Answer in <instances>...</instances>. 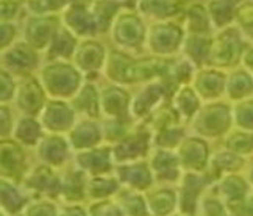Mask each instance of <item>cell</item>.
<instances>
[{"label":"cell","instance_id":"1","mask_svg":"<svg viewBox=\"0 0 253 216\" xmlns=\"http://www.w3.org/2000/svg\"><path fill=\"white\" fill-rule=\"evenodd\" d=\"M170 61L166 56L142 58L136 60L126 52L111 51L106 55V75L118 83H133L141 80H149L160 75H166Z\"/></svg>","mask_w":253,"mask_h":216},{"label":"cell","instance_id":"2","mask_svg":"<svg viewBox=\"0 0 253 216\" xmlns=\"http://www.w3.org/2000/svg\"><path fill=\"white\" fill-rule=\"evenodd\" d=\"M244 47L246 43L242 41L239 28H222L220 33L212 38L207 66L216 67V69H222V67L225 69V67L235 66L236 63L241 61Z\"/></svg>","mask_w":253,"mask_h":216},{"label":"cell","instance_id":"3","mask_svg":"<svg viewBox=\"0 0 253 216\" xmlns=\"http://www.w3.org/2000/svg\"><path fill=\"white\" fill-rule=\"evenodd\" d=\"M111 35L114 43L121 46L124 51H133L145 43L147 28L144 27V22L138 13L122 8L111 24Z\"/></svg>","mask_w":253,"mask_h":216},{"label":"cell","instance_id":"4","mask_svg":"<svg viewBox=\"0 0 253 216\" xmlns=\"http://www.w3.org/2000/svg\"><path fill=\"white\" fill-rule=\"evenodd\" d=\"M184 28L170 21H158L147 30V43L150 52L157 56H168L178 51L184 41Z\"/></svg>","mask_w":253,"mask_h":216},{"label":"cell","instance_id":"5","mask_svg":"<svg viewBox=\"0 0 253 216\" xmlns=\"http://www.w3.org/2000/svg\"><path fill=\"white\" fill-rule=\"evenodd\" d=\"M42 77L47 88L45 91L52 96H72L80 85V74L77 67L64 61H53L45 66Z\"/></svg>","mask_w":253,"mask_h":216},{"label":"cell","instance_id":"6","mask_svg":"<svg viewBox=\"0 0 253 216\" xmlns=\"http://www.w3.org/2000/svg\"><path fill=\"white\" fill-rule=\"evenodd\" d=\"M61 25L58 16H33L25 27V43L36 51H44Z\"/></svg>","mask_w":253,"mask_h":216},{"label":"cell","instance_id":"7","mask_svg":"<svg viewBox=\"0 0 253 216\" xmlns=\"http://www.w3.org/2000/svg\"><path fill=\"white\" fill-rule=\"evenodd\" d=\"M63 22L77 38H92L99 33L92 6H87L84 3L72 2L66 8Z\"/></svg>","mask_w":253,"mask_h":216},{"label":"cell","instance_id":"8","mask_svg":"<svg viewBox=\"0 0 253 216\" xmlns=\"http://www.w3.org/2000/svg\"><path fill=\"white\" fill-rule=\"evenodd\" d=\"M106 55L108 54H106L105 47L99 41L86 38L77 46L72 60L77 69H80L86 74H91V72H97L102 66H105Z\"/></svg>","mask_w":253,"mask_h":216},{"label":"cell","instance_id":"9","mask_svg":"<svg viewBox=\"0 0 253 216\" xmlns=\"http://www.w3.org/2000/svg\"><path fill=\"white\" fill-rule=\"evenodd\" d=\"M230 125V110L227 105H210L199 113L196 119V129L208 136L223 133Z\"/></svg>","mask_w":253,"mask_h":216},{"label":"cell","instance_id":"10","mask_svg":"<svg viewBox=\"0 0 253 216\" xmlns=\"http://www.w3.org/2000/svg\"><path fill=\"white\" fill-rule=\"evenodd\" d=\"M227 88V75L216 67L200 69L196 74V91L205 99H216Z\"/></svg>","mask_w":253,"mask_h":216},{"label":"cell","instance_id":"11","mask_svg":"<svg viewBox=\"0 0 253 216\" xmlns=\"http://www.w3.org/2000/svg\"><path fill=\"white\" fill-rule=\"evenodd\" d=\"M77 46H79L77 36L63 24L60 27V30L53 36L52 43L47 47V58L52 61L72 60Z\"/></svg>","mask_w":253,"mask_h":216},{"label":"cell","instance_id":"12","mask_svg":"<svg viewBox=\"0 0 253 216\" xmlns=\"http://www.w3.org/2000/svg\"><path fill=\"white\" fill-rule=\"evenodd\" d=\"M3 66H9L14 71H30L38 63V51L27 43L16 44L3 51Z\"/></svg>","mask_w":253,"mask_h":216},{"label":"cell","instance_id":"13","mask_svg":"<svg viewBox=\"0 0 253 216\" xmlns=\"http://www.w3.org/2000/svg\"><path fill=\"white\" fill-rule=\"evenodd\" d=\"M241 0H207V9L212 27L225 28L235 22L236 13L241 6Z\"/></svg>","mask_w":253,"mask_h":216},{"label":"cell","instance_id":"14","mask_svg":"<svg viewBox=\"0 0 253 216\" xmlns=\"http://www.w3.org/2000/svg\"><path fill=\"white\" fill-rule=\"evenodd\" d=\"M211 43H212V38H210L208 35L186 33L181 47H183L184 54H186L188 60L196 66L202 67V66H205L208 61Z\"/></svg>","mask_w":253,"mask_h":216},{"label":"cell","instance_id":"15","mask_svg":"<svg viewBox=\"0 0 253 216\" xmlns=\"http://www.w3.org/2000/svg\"><path fill=\"white\" fill-rule=\"evenodd\" d=\"M45 129L60 132L67 130L74 121V108H69L64 102L52 101L45 107V113L42 116Z\"/></svg>","mask_w":253,"mask_h":216},{"label":"cell","instance_id":"16","mask_svg":"<svg viewBox=\"0 0 253 216\" xmlns=\"http://www.w3.org/2000/svg\"><path fill=\"white\" fill-rule=\"evenodd\" d=\"M17 105L27 114H35L44 105V91L36 80L28 78L17 90Z\"/></svg>","mask_w":253,"mask_h":216},{"label":"cell","instance_id":"17","mask_svg":"<svg viewBox=\"0 0 253 216\" xmlns=\"http://www.w3.org/2000/svg\"><path fill=\"white\" fill-rule=\"evenodd\" d=\"M211 19L205 5L194 3L183 9V28L186 33H200L208 35L211 28Z\"/></svg>","mask_w":253,"mask_h":216},{"label":"cell","instance_id":"18","mask_svg":"<svg viewBox=\"0 0 253 216\" xmlns=\"http://www.w3.org/2000/svg\"><path fill=\"white\" fill-rule=\"evenodd\" d=\"M138 11L158 21H169L181 11L178 0H138Z\"/></svg>","mask_w":253,"mask_h":216},{"label":"cell","instance_id":"19","mask_svg":"<svg viewBox=\"0 0 253 216\" xmlns=\"http://www.w3.org/2000/svg\"><path fill=\"white\" fill-rule=\"evenodd\" d=\"M180 157H181L183 166L186 164L189 169H202L203 166L207 164V159H208L207 144L200 140L191 138L189 141L183 143Z\"/></svg>","mask_w":253,"mask_h":216},{"label":"cell","instance_id":"20","mask_svg":"<svg viewBox=\"0 0 253 216\" xmlns=\"http://www.w3.org/2000/svg\"><path fill=\"white\" fill-rule=\"evenodd\" d=\"M173 110L177 111L178 116L186 117V119H191V117L196 114L197 108H199V97H197V91L192 90L189 86H181L180 90L175 93L173 96Z\"/></svg>","mask_w":253,"mask_h":216},{"label":"cell","instance_id":"21","mask_svg":"<svg viewBox=\"0 0 253 216\" xmlns=\"http://www.w3.org/2000/svg\"><path fill=\"white\" fill-rule=\"evenodd\" d=\"M253 91V75L249 71H236L227 78V93L231 99H242Z\"/></svg>","mask_w":253,"mask_h":216},{"label":"cell","instance_id":"22","mask_svg":"<svg viewBox=\"0 0 253 216\" xmlns=\"http://www.w3.org/2000/svg\"><path fill=\"white\" fill-rule=\"evenodd\" d=\"M102 107L108 116H124L128 107V96L121 88H108L102 96Z\"/></svg>","mask_w":253,"mask_h":216},{"label":"cell","instance_id":"23","mask_svg":"<svg viewBox=\"0 0 253 216\" xmlns=\"http://www.w3.org/2000/svg\"><path fill=\"white\" fill-rule=\"evenodd\" d=\"M71 3L72 0H28L27 9L35 16H56V11L67 8Z\"/></svg>","mask_w":253,"mask_h":216},{"label":"cell","instance_id":"24","mask_svg":"<svg viewBox=\"0 0 253 216\" xmlns=\"http://www.w3.org/2000/svg\"><path fill=\"white\" fill-rule=\"evenodd\" d=\"M16 138L19 141H22L24 144H36L41 138V127L36 121L30 119V117H24L21 119L16 130Z\"/></svg>","mask_w":253,"mask_h":216},{"label":"cell","instance_id":"25","mask_svg":"<svg viewBox=\"0 0 253 216\" xmlns=\"http://www.w3.org/2000/svg\"><path fill=\"white\" fill-rule=\"evenodd\" d=\"M238 28L253 43V3H242L236 13Z\"/></svg>","mask_w":253,"mask_h":216},{"label":"cell","instance_id":"26","mask_svg":"<svg viewBox=\"0 0 253 216\" xmlns=\"http://www.w3.org/2000/svg\"><path fill=\"white\" fill-rule=\"evenodd\" d=\"M42 151H48V154H44L45 160L58 164L66 157V144L63 138H48L42 146Z\"/></svg>","mask_w":253,"mask_h":216},{"label":"cell","instance_id":"27","mask_svg":"<svg viewBox=\"0 0 253 216\" xmlns=\"http://www.w3.org/2000/svg\"><path fill=\"white\" fill-rule=\"evenodd\" d=\"M227 147L235 154H250L253 151L252 133H235L227 141Z\"/></svg>","mask_w":253,"mask_h":216},{"label":"cell","instance_id":"28","mask_svg":"<svg viewBox=\"0 0 253 216\" xmlns=\"http://www.w3.org/2000/svg\"><path fill=\"white\" fill-rule=\"evenodd\" d=\"M177 164H178L177 159L172 157V154L168 151H160V154L153 159V166L155 168H158V172H161V174L168 172L169 177L172 174H175Z\"/></svg>","mask_w":253,"mask_h":216},{"label":"cell","instance_id":"29","mask_svg":"<svg viewBox=\"0 0 253 216\" xmlns=\"http://www.w3.org/2000/svg\"><path fill=\"white\" fill-rule=\"evenodd\" d=\"M238 125L246 130H253V101H244L238 105Z\"/></svg>","mask_w":253,"mask_h":216},{"label":"cell","instance_id":"30","mask_svg":"<svg viewBox=\"0 0 253 216\" xmlns=\"http://www.w3.org/2000/svg\"><path fill=\"white\" fill-rule=\"evenodd\" d=\"M21 6H22L21 0H2V22L14 19Z\"/></svg>","mask_w":253,"mask_h":216},{"label":"cell","instance_id":"31","mask_svg":"<svg viewBox=\"0 0 253 216\" xmlns=\"http://www.w3.org/2000/svg\"><path fill=\"white\" fill-rule=\"evenodd\" d=\"M14 93H16V85L11 78V74L3 67V71H2V101L3 102L8 101Z\"/></svg>","mask_w":253,"mask_h":216},{"label":"cell","instance_id":"32","mask_svg":"<svg viewBox=\"0 0 253 216\" xmlns=\"http://www.w3.org/2000/svg\"><path fill=\"white\" fill-rule=\"evenodd\" d=\"M16 38V27L11 21L2 22V51H6V47L13 43Z\"/></svg>","mask_w":253,"mask_h":216}]
</instances>
